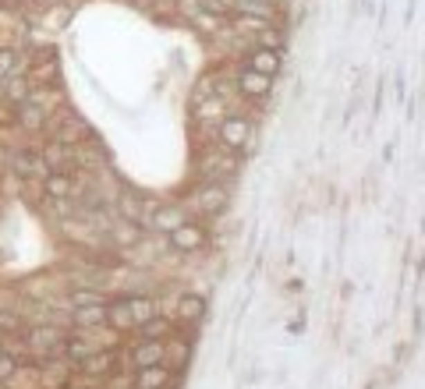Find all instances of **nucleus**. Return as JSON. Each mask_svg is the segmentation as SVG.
I'll use <instances>...</instances> for the list:
<instances>
[{"instance_id":"obj_1","label":"nucleus","mask_w":425,"mask_h":389,"mask_svg":"<svg viewBox=\"0 0 425 389\" xmlns=\"http://www.w3.org/2000/svg\"><path fill=\"white\" fill-rule=\"evenodd\" d=\"M206 245V227H199V223H181V227H174L170 230V248L174 252H199Z\"/></svg>"},{"instance_id":"obj_2","label":"nucleus","mask_w":425,"mask_h":389,"mask_svg":"<svg viewBox=\"0 0 425 389\" xmlns=\"http://www.w3.org/2000/svg\"><path fill=\"white\" fill-rule=\"evenodd\" d=\"M248 138H252V124L245 121V117H227L224 128H220V142L227 149H241Z\"/></svg>"},{"instance_id":"obj_3","label":"nucleus","mask_w":425,"mask_h":389,"mask_svg":"<svg viewBox=\"0 0 425 389\" xmlns=\"http://www.w3.org/2000/svg\"><path fill=\"white\" fill-rule=\"evenodd\" d=\"M248 71H259V75H277L280 71V50H273V46H259V50H252V57H248Z\"/></svg>"},{"instance_id":"obj_4","label":"nucleus","mask_w":425,"mask_h":389,"mask_svg":"<svg viewBox=\"0 0 425 389\" xmlns=\"http://www.w3.org/2000/svg\"><path fill=\"white\" fill-rule=\"evenodd\" d=\"M167 382H170L167 361L149 365V368H138V375H135V389H167Z\"/></svg>"},{"instance_id":"obj_5","label":"nucleus","mask_w":425,"mask_h":389,"mask_svg":"<svg viewBox=\"0 0 425 389\" xmlns=\"http://www.w3.org/2000/svg\"><path fill=\"white\" fill-rule=\"evenodd\" d=\"M163 357H167V350H163V340H142V343L132 350V361H135V368L160 365Z\"/></svg>"},{"instance_id":"obj_6","label":"nucleus","mask_w":425,"mask_h":389,"mask_svg":"<svg viewBox=\"0 0 425 389\" xmlns=\"http://www.w3.org/2000/svg\"><path fill=\"white\" fill-rule=\"evenodd\" d=\"M71 322H75L78 329L107 325V305H78V308H71Z\"/></svg>"},{"instance_id":"obj_7","label":"nucleus","mask_w":425,"mask_h":389,"mask_svg":"<svg viewBox=\"0 0 425 389\" xmlns=\"http://www.w3.org/2000/svg\"><path fill=\"white\" fill-rule=\"evenodd\" d=\"M149 223H153L156 230H174V227H181L185 223V209H177V205H156L153 209V216H149Z\"/></svg>"},{"instance_id":"obj_8","label":"nucleus","mask_w":425,"mask_h":389,"mask_svg":"<svg viewBox=\"0 0 425 389\" xmlns=\"http://www.w3.org/2000/svg\"><path fill=\"white\" fill-rule=\"evenodd\" d=\"M15 170L21 177H46L50 173V167L39 153H15Z\"/></svg>"},{"instance_id":"obj_9","label":"nucleus","mask_w":425,"mask_h":389,"mask_svg":"<svg viewBox=\"0 0 425 389\" xmlns=\"http://www.w3.org/2000/svg\"><path fill=\"white\" fill-rule=\"evenodd\" d=\"M237 88H241L245 96H266V93H269V75H259V71H241Z\"/></svg>"},{"instance_id":"obj_10","label":"nucleus","mask_w":425,"mask_h":389,"mask_svg":"<svg viewBox=\"0 0 425 389\" xmlns=\"http://www.w3.org/2000/svg\"><path fill=\"white\" fill-rule=\"evenodd\" d=\"M177 315L185 319V322H199V319L206 315V297H199V294H181Z\"/></svg>"},{"instance_id":"obj_11","label":"nucleus","mask_w":425,"mask_h":389,"mask_svg":"<svg viewBox=\"0 0 425 389\" xmlns=\"http://www.w3.org/2000/svg\"><path fill=\"white\" fill-rule=\"evenodd\" d=\"M43 188H46L50 198H64V195H71V173H64V170H50V173L43 177Z\"/></svg>"},{"instance_id":"obj_12","label":"nucleus","mask_w":425,"mask_h":389,"mask_svg":"<svg viewBox=\"0 0 425 389\" xmlns=\"http://www.w3.org/2000/svg\"><path fill=\"white\" fill-rule=\"evenodd\" d=\"M199 205L206 209V213H224L227 209V191L220 184H209V188L199 191Z\"/></svg>"},{"instance_id":"obj_13","label":"nucleus","mask_w":425,"mask_h":389,"mask_svg":"<svg viewBox=\"0 0 425 389\" xmlns=\"http://www.w3.org/2000/svg\"><path fill=\"white\" fill-rule=\"evenodd\" d=\"M114 365H117L114 350H103V354H85V357H82V372H89V375H103V372H110Z\"/></svg>"},{"instance_id":"obj_14","label":"nucleus","mask_w":425,"mask_h":389,"mask_svg":"<svg viewBox=\"0 0 425 389\" xmlns=\"http://www.w3.org/2000/svg\"><path fill=\"white\" fill-rule=\"evenodd\" d=\"M170 322L167 319H160V312L153 315V319H145V322H138V333L145 336V340H163V336H170Z\"/></svg>"},{"instance_id":"obj_15","label":"nucleus","mask_w":425,"mask_h":389,"mask_svg":"<svg viewBox=\"0 0 425 389\" xmlns=\"http://www.w3.org/2000/svg\"><path fill=\"white\" fill-rule=\"evenodd\" d=\"M128 312H132V322L138 325V322L156 315V301H153V297H128Z\"/></svg>"},{"instance_id":"obj_16","label":"nucleus","mask_w":425,"mask_h":389,"mask_svg":"<svg viewBox=\"0 0 425 389\" xmlns=\"http://www.w3.org/2000/svg\"><path fill=\"white\" fill-rule=\"evenodd\" d=\"M237 11L248 15V18H269L273 15V0H237Z\"/></svg>"},{"instance_id":"obj_17","label":"nucleus","mask_w":425,"mask_h":389,"mask_svg":"<svg viewBox=\"0 0 425 389\" xmlns=\"http://www.w3.org/2000/svg\"><path fill=\"white\" fill-rule=\"evenodd\" d=\"M107 325H114V329H128V325H135V322H132V312H128V301H117V305L107 308Z\"/></svg>"},{"instance_id":"obj_18","label":"nucleus","mask_w":425,"mask_h":389,"mask_svg":"<svg viewBox=\"0 0 425 389\" xmlns=\"http://www.w3.org/2000/svg\"><path fill=\"white\" fill-rule=\"evenodd\" d=\"M21 75V53L18 50H0V78Z\"/></svg>"},{"instance_id":"obj_19","label":"nucleus","mask_w":425,"mask_h":389,"mask_svg":"<svg viewBox=\"0 0 425 389\" xmlns=\"http://www.w3.org/2000/svg\"><path fill=\"white\" fill-rule=\"evenodd\" d=\"M28 340H33L36 347H53V343L64 340V333H60V329H53V325H46V329H33V333H28Z\"/></svg>"},{"instance_id":"obj_20","label":"nucleus","mask_w":425,"mask_h":389,"mask_svg":"<svg viewBox=\"0 0 425 389\" xmlns=\"http://www.w3.org/2000/svg\"><path fill=\"white\" fill-rule=\"evenodd\" d=\"M4 82H8V96H11L15 103H25L28 96H33V85H28L25 78L15 75V78H4Z\"/></svg>"},{"instance_id":"obj_21","label":"nucleus","mask_w":425,"mask_h":389,"mask_svg":"<svg viewBox=\"0 0 425 389\" xmlns=\"http://www.w3.org/2000/svg\"><path fill=\"white\" fill-rule=\"evenodd\" d=\"M15 372H18V357L15 354H0V382L15 379Z\"/></svg>"},{"instance_id":"obj_22","label":"nucleus","mask_w":425,"mask_h":389,"mask_svg":"<svg viewBox=\"0 0 425 389\" xmlns=\"http://www.w3.org/2000/svg\"><path fill=\"white\" fill-rule=\"evenodd\" d=\"M21 124H25V128H43V113H39L36 106L21 103Z\"/></svg>"},{"instance_id":"obj_23","label":"nucleus","mask_w":425,"mask_h":389,"mask_svg":"<svg viewBox=\"0 0 425 389\" xmlns=\"http://www.w3.org/2000/svg\"><path fill=\"white\" fill-rule=\"evenodd\" d=\"M114 234H117V241H120V245H135L138 237H142V230H138L135 223H125V227H117Z\"/></svg>"},{"instance_id":"obj_24","label":"nucleus","mask_w":425,"mask_h":389,"mask_svg":"<svg viewBox=\"0 0 425 389\" xmlns=\"http://www.w3.org/2000/svg\"><path fill=\"white\" fill-rule=\"evenodd\" d=\"M202 11L212 15V18H227L230 8H227V0H202Z\"/></svg>"},{"instance_id":"obj_25","label":"nucleus","mask_w":425,"mask_h":389,"mask_svg":"<svg viewBox=\"0 0 425 389\" xmlns=\"http://www.w3.org/2000/svg\"><path fill=\"white\" fill-rule=\"evenodd\" d=\"M71 305L78 308V305H103V297L100 294H89V290H75L71 294Z\"/></svg>"},{"instance_id":"obj_26","label":"nucleus","mask_w":425,"mask_h":389,"mask_svg":"<svg viewBox=\"0 0 425 389\" xmlns=\"http://www.w3.org/2000/svg\"><path fill=\"white\" fill-rule=\"evenodd\" d=\"M120 213H125V216H132V220H138L142 213H138V202L135 198H125V202H120Z\"/></svg>"}]
</instances>
